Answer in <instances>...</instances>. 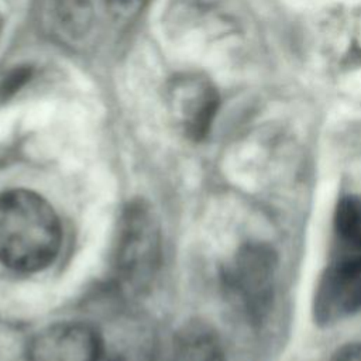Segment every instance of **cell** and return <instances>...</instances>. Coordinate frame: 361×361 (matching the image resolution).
<instances>
[{
	"mask_svg": "<svg viewBox=\"0 0 361 361\" xmlns=\"http://www.w3.org/2000/svg\"><path fill=\"white\" fill-rule=\"evenodd\" d=\"M62 228L54 207L28 189L0 193V262L23 274L49 267L61 250Z\"/></svg>",
	"mask_w": 361,
	"mask_h": 361,
	"instance_id": "1",
	"label": "cell"
},
{
	"mask_svg": "<svg viewBox=\"0 0 361 361\" xmlns=\"http://www.w3.org/2000/svg\"><path fill=\"white\" fill-rule=\"evenodd\" d=\"M161 262V230L151 207L130 202L120 217L113 252L114 278L126 290L140 293L148 288Z\"/></svg>",
	"mask_w": 361,
	"mask_h": 361,
	"instance_id": "2",
	"label": "cell"
},
{
	"mask_svg": "<svg viewBox=\"0 0 361 361\" xmlns=\"http://www.w3.org/2000/svg\"><path fill=\"white\" fill-rule=\"evenodd\" d=\"M361 310V248L334 241V251L314 292L313 314L331 324Z\"/></svg>",
	"mask_w": 361,
	"mask_h": 361,
	"instance_id": "3",
	"label": "cell"
},
{
	"mask_svg": "<svg viewBox=\"0 0 361 361\" xmlns=\"http://www.w3.org/2000/svg\"><path fill=\"white\" fill-rule=\"evenodd\" d=\"M276 259L264 244H251L237 252L226 272V285L233 299L252 319L268 310L274 293Z\"/></svg>",
	"mask_w": 361,
	"mask_h": 361,
	"instance_id": "4",
	"label": "cell"
},
{
	"mask_svg": "<svg viewBox=\"0 0 361 361\" xmlns=\"http://www.w3.org/2000/svg\"><path fill=\"white\" fill-rule=\"evenodd\" d=\"M27 361H103V344L93 327L61 322L38 331L30 341Z\"/></svg>",
	"mask_w": 361,
	"mask_h": 361,
	"instance_id": "5",
	"label": "cell"
},
{
	"mask_svg": "<svg viewBox=\"0 0 361 361\" xmlns=\"http://www.w3.org/2000/svg\"><path fill=\"white\" fill-rule=\"evenodd\" d=\"M169 96L186 134L202 140L219 109L220 100L214 86L197 75H183L172 80Z\"/></svg>",
	"mask_w": 361,
	"mask_h": 361,
	"instance_id": "6",
	"label": "cell"
},
{
	"mask_svg": "<svg viewBox=\"0 0 361 361\" xmlns=\"http://www.w3.org/2000/svg\"><path fill=\"white\" fill-rule=\"evenodd\" d=\"M324 49L338 69L361 65V8L333 13L323 27Z\"/></svg>",
	"mask_w": 361,
	"mask_h": 361,
	"instance_id": "7",
	"label": "cell"
},
{
	"mask_svg": "<svg viewBox=\"0 0 361 361\" xmlns=\"http://www.w3.org/2000/svg\"><path fill=\"white\" fill-rule=\"evenodd\" d=\"M169 361H226L216 333L202 323L185 326L175 337Z\"/></svg>",
	"mask_w": 361,
	"mask_h": 361,
	"instance_id": "8",
	"label": "cell"
},
{
	"mask_svg": "<svg viewBox=\"0 0 361 361\" xmlns=\"http://www.w3.org/2000/svg\"><path fill=\"white\" fill-rule=\"evenodd\" d=\"M333 228L336 243L361 248V196L348 195L338 200Z\"/></svg>",
	"mask_w": 361,
	"mask_h": 361,
	"instance_id": "9",
	"label": "cell"
},
{
	"mask_svg": "<svg viewBox=\"0 0 361 361\" xmlns=\"http://www.w3.org/2000/svg\"><path fill=\"white\" fill-rule=\"evenodd\" d=\"M89 1L87 0H62L59 14L62 23L72 27L73 31L83 28L89 20Z\"/></svg>",
	"mask_w": 361,
	"mask_h": 361,
	"instance_id": "10",
	"label": "cell"
},
{
	"mask_svg": "<svg viewBox=\"0 0 361 361\" xmlns=\"http://www.w3.org/2000/svg\"><path fill=\"white\" fill-rule=\"evenodd\" d=\"M31 78L30 66H20L8 72L0 82V99H7L21 89Z\"/></svg>",
	"mask_w": 361,
	"mask_h": 361,
	"instance_id": "11",
	"label": "cell"
},
{
	"mask_svg": "<svg viewBox=\"0 0 361 361\" xmlns=\"http://www.w3.org/2000/svg\"><path fill=\"white\" fill-rule=\"evenodd\" d=\"M149 0H106L110 11L120 18L137 16Z\"/></svg>",
	"mask_w": 361,
	"mask_h": 361,
	"instance_id": "12",
	"label": "cell"
},
{
	"mask_svg": "<svg viewBox=\"0 0 361 361\" xmlns=\"http://www.w3.org/2000/svg\"><path fill=\"white\" fill-rule=\"evenodd\" d=\"M331 361H361V343H350L336 351Z\"/></svg>",
	"mask_w": 361,
	"mask_h": 361,
	"instance_id": "13",
	"label": "cell"
}]
</instances>
